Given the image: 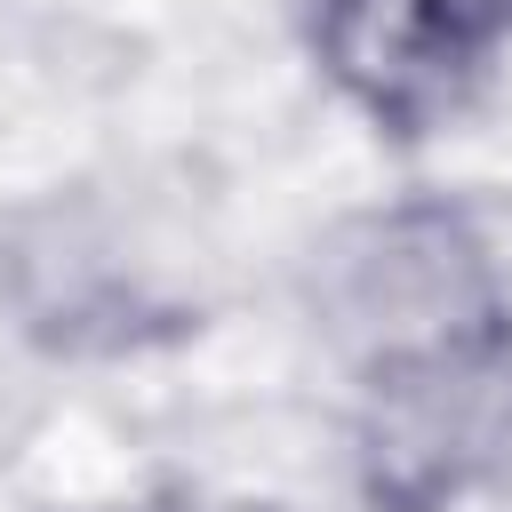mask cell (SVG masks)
I'll list each match as a JSON object with an SVG mask.
<instances>
[{"instance_id":"3","label":"cell","mask_w":512,"mask_h":512,"mask_svg":"<svg viewBox=\"0 0 512 512\" xmlns=\"http://www.w3.org/2000/svg\"><path fill=\"white\" fill-rule=\"evenodd\" d=\"M304 48L376 136L424 144L488 96L504 32L480 0H312Z\"/></svg>"},{"instance_id":"1","label":"cell","mask_w":512,"mask_h":512,"mask_svg":"<svg viewBox=\"0 0 512 512\" xmlns=\"http://www.w3.org/2000/svg\"><path fill=\"white\" fill-rule=\"evenodd\" d=\"M304 312L352 376H376L512 336V272L464 200L400 192L336 216L312 240Z\"/></svg>"},{"instance_id":"2","label":"cell","mask_w":512,"mask_h":512,"mask_svg":"<svg viewBox=\"0 0 512 512\" xmlns=\"http://www.w3.org/2000/svg\"><path fill=\"white\" fill-rule=\"evenodd\" d=\"M352 456L376 512H456L512 480V336L360 376Z\"/></svg>"},{"instance_id":"5","label":"cell","mask_w":512,"mask_h":512,"mask_svg":"<svg viewBox=\"0 0 512 512\" xmlns=\"http://www.w3.org/2000/svg\"><path fill=\"white\" fill-rule=\"evenodd\" d=\"M72 512H168V504H72Z\"/></svg>"},{"instance_id":"6","label":"cell","mask_w":512,"mask_h":512,"mask_svg":"<svg viewBox=\"0 0 512 512\" xmlns=\"http://www.w3.org/2000/svg\"><path fill=\"white\" fill-rule=\"evenodd\" d=\"M480 8H488V16H496V32L512 40V0H480Z\"/></svg>"},{"instance_id":"4","label":"cell","mask_w":512,"mask_h":512,"mask_svg":"<svg viewBox=\"0 0 512 512\" xmlns=\"http://www.w3.org/2000/svg\"><path fill=\"white\" fill-rule=\"evenodd\" d=\"M0 296L56 352H120L144 336V320H160V296L144 288L136 256H120L112 224L80 200L16 216L0 248Z\"/></svg>"}]
</instances>
